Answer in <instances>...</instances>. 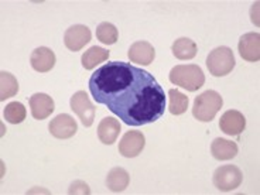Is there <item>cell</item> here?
<instances>
[{
	"label": "cell",
	"instance_id": "4",
	"mask_svg": "<svg viewBox=\"0 0 260 195\" xmlns=\"http://www.w3.org/2000/svg\"><path fill=\"white\" fill-rule=\"evenodd\" d=\"M234 51L229 47H218L209 52L207 58V67L211 75L214 77H225L235 68Z\"/></svg>",
	"mask_w": 260,
	"mask_h": 195
},
{
	"label": "cell",
	"instance_id": "17",
	"mask_svg": "<svg viewBox=\"0 0 260 195\" xmlns=\"http://www.w3.org/2000/svg\"><path fill=\"white\" fill-rule=\"evenodd\" d=\"M130 182L129 173L122 167H115L108 173L106 177V185L112 192H122L127 188Z\"/></svg>",
	"mask_w": 260,
	"mask_h": 195
},
{
	"label": "cell",
	"instance_id": "20",
	"mask_svg": "<svg viewBox=\"0 0 260 195\" xmlns=\"http://www.w3.org/2000/svg\"><path fill=\"white\" fill-rule=\"evenodd\" d=\"M19 92V82L10 72H0V101L14 96Z\"/></svg>",
	"mask_w": 260,
	"mask_h": 195
},
{
	"label": "cell",
	"instance_id": "6",
	"mask_svg": "<svg viewBox=\"0 0 260 195\" xmlns=\"http://www.w3.org/2000/svg\"><path fill=\"white\" fill-rule=\"evenodd\" d=\"M70 104H71V109L77 113V116L79 117V120L82 122L85 127H91L92 124H93V120H95L96 109H95L93 104L89 101L86 92H75L71 96Z\"/></svg>",
	"mask_w": 260,
	"mask_h": 195
},
{
	"label": "cell",
	"instance_id": "10",
	"mask_svg": "<svg viewBox=\"0 0 260 195\" xmlns=\"http://www.w3.org/2000/svg\"><path fill=\"white\" fill-rule=\"evenodd\" d=\"M246 127V119L239 111H226L221 116L219 129L228 136H239Z\"/></svg>",
	"mask_w": 260,
	"mask_h": 195
},
{
	"label": "cell",
	"instance_id": "21",
	"mask_svg": "<svg viewBox=\"0 0 260 195\" xmlns=\"http://www.w3.org/2000/svg\"><path fill=\"white\" fill-rule=\"evenodd\" d=\"M169 98V111L171 115L178 116V115H182V113L187 112V109H188V98L185 96L182 92H180L178 89H170Z\"/></svg>",
	"mask_w": 260,
	"mask_h": 195
},
{
	"label": "cell",
	"instance_id": "5",
	"mask_svg": "<svg viewBox=\"0 0 260 195\" xmlns=\"http://www.w3.org/2000/svg\"><path fill=\"white\" fill-rule=\"evenodd\" d=\"M212 180L216 188L222 192H228V191H234L241 185L243 181V174L239 167L226 164L215 170Z\"/></svg>",
	"mask_w": 260,
	"mask_h": 195
},
{
	"label": "cell",
	"instance_id": "14",
	"mask_svg": "<svg viewBox=\"0 0 260 195\" xmlns=\"http://www.w3.org/2000/svg\"><path fill=\"white\" fill-rule=\"evenodd\" d=\"M30 62L32 70H36L37 72L51 71L55 65V54L48 47H39L31 52Z\"/></svg>",
	"mask_w": 260,
	"mask_h": 195
},
{
	"label": "cell",
	"instance_id": "12",
	"mask_svg": "<svg viewBox=\"0 0 260 195\" xmlns=\"http://www.w3.org/2000/svg\"><path fill=\"white\" fill-rule=\"evenodd\" d=\"M129 59L133 64L150 65L156 58V50L149 41H136L129 48Z\"/></svg>",
	"mask_w": 260,
	"mask_h": 195
},
{
	"label": "cell",
	"instance_id": "8",
	"mask_svg": "<svg viewBox=\"0 0 260 195\" xmlns=\"http://www.w3.org/2000/svg\"><path fill=\"white\" fill-rule=\"evenodd\" d=\"M146 146V137L142 132H126L119 143V153L126 158L137 157Z\"/></svg>",
	"mask_w": 260,
	"mask_h": 195
},
{
	"label": "cell",
	"instance_id": "15",
	"mask_svg": "<svg viewBox=\"0 0 260 195\" xmlns=\"http://www.w3.org/2000/svg\"><path fill=\"white\" fill-rule=\"evenodd\" d=\"M120 133V123L115 117H104L98 126V137L104 144L111 146L117 140Z\"/></svg>",
	"mask_w": 260,
	"mask_h": 195
},
{
	"label": "cell",
	"instance_id": "19",
	"mask_svg": "<svg viewBox=\"0 0 260 195\" xmlns=\"http://www.w3.org/2000/svg\"><path fill=\"white\" fill-rule=\"evenodd\" d=\"M171 51H173L176 58L185 61V59L195 58L198 48H197V44L192 40L182 37V39H178L174 41V44L171 47Z\"/></svg>",
	"mask_w": 260,
	"mask_h": 195
},
{
	"label": "cell",
	"instance_id": "13",
	"mask_svg": "<svg viewBox=\"0 0 260 195\" xmlns=\"http://www.w3.org/2000/svg\"><path fill=\"white\" fill-rule=\"evenodd\" d=\"M30 108H31V115L37 120H43L51 115L55 105L50 95L47 93H34L30 98Z\"/></svg>",
	"mask_w": 260,
	"mask_h": 195
},
{
	"label": "cell",
	"instance_id": "7",
	"mask_svg": "<svg viewBox=\"0 0 260 195\" xmlns=\"http://www.w3.org/2000/svg\"><path fill=\"white\" fill-rule=\"evenodd\" d=\"M92 39L91 30L84 24H75L71 26L64 34V44L71 51L82 50Z\"/></svg>",
	"mask_w": 260,
	"mask_h": 195
},
{
	"label": "cell",
	"instance_id": "3",
	"mask_svg": "<svg viewBox=\"0 0 260 195\" xmlns=\"http://www.w3.org/2000/svg\"><path fill=\"white\" fill-rule=\"evenodd\" d=\"M223 99L216 91H205L195 98L192 115L200 122H211L221 111Z\"/></svg>",
	"mask_w": 260,
	"mask_h": 195
},
{
	"label": "cell",
	"instance_id": "22",
	"mask_svg": "<svg viewBox=\"0 0 260 195\" xmlns=\"http://www.w3.org/2000/svg\"><path fill=\"white\" fill-rule=\"evenodd\" d=\"M96 39L101 43H104V44L112 46L119 39V31H117V28L112 23L104 21V23H101L96 27Z\"/></svg>",
	"mask_w": 260,
	"mask_h": 195
},
{
	"label": "cell",
	"instance_id": "24",
	"mask_svg": "<svg viewBox=\"0 0 260 195\" xmlns=\"http://www.w3.org/2000/svg\"><path fill=\"white\" fill-rule=\"evenodd\" d=\"M70 194H91V189L88 187V184L84 181H75L71 184V188L68 191Z\"/></svg>",
	"mask_w": 260,
	"mask_h": 195
},
{
	"label": "cell",
	"instance_id": "18",
	"mask_svg": "<svg viewBox=\"0 0 260 195\" xmlns=\"http://www.w3.org/2000/svg\"><path fill=\"white\" fill-rule=\"evenodd\" d=\"M109 52H111L109 50L102 48V47H91L89 50H86L82 54V58H81L82 67H84L85 70H93V68H96V65L102 64V62L109 59Z\"/></svg>",
	"mask_w": 260,
	"mask_h": 195
},
{
	"label": "cell",
	"instance_id": "16",
	"mask_svg": "<svg viewBox=\"0 0 260 195\" xmlns=\"http://www.w3.org/2000/svg\"><path fill=\"white\" fill-rule=\"evenodd\" d=\"M238 144L226 139H215L211 144V153L216 160H232L238 154Z\"/></svg>",
	"mask_w": 260,
	"mask_h": 195
},
{
	"label": "cell",
	"instance_id": "2",
	"mask_svg": "<svg viewBox=\"0 0 260 195\" xmlns=\"http://www.w3.org/2000/svg\"><path fill=\"white\" fill-rule=\"evenodd\" d=\"M170 82L184 88L188 92H195L205 84V75L201 67L195 64L176 65L170 71Z\"/></svg>",
	"mask_w": 260,
	"mask_h": 195
},
{
	"label": "cell",
	"instance_id": "9",
	"mask_svg": "<svg viewBox=\"0 0 260 195\" xmlns=\"http://www.w3.org/2000/svg\"><path fill=\"white\" fill-rule=\"evenodd\" d=\"M48 130L52 136L57 139H71L72 136H75L78 130V124L72 116L67 113H61L50 122Z\"/></svg>",
	"mask_w": 260,
	"mask_h": 195
},
{
	"label": "cell",
	"instance_id": "23",
	"mask_svg": "<svg viewBox=\"0 0 260 195\" xmlns=\"http://www.w3.org/2000/svg\"><path fill=\"white\" fill-rule=\"evenodd\" d=\"M3 115H5V119L9 123L19 124L26 119L27 112L23 104H20V102H10V104L6 105Z\"/></svg>",
	"mask_w": 260,
	"mask_h": 195
},
{
	"label": "cell",
	"instance_id": "11",
	"mask_svg": "<svg viewBox=\"0 0 260 195\" xmlns=\"http://www.w3.org/2000/svg\"><path fill=\"white\" fill-rule=\"evenodd\" d=\"M239 54L243 59L249 62H257L260 59V34L247 32L239 40Z\"/></svg>",
	"mask_w": 260,
	"mask_h": 195
},
{
	"label": "cell",
	"instance_id": "1",
	"mask_svg": "<svg viewBox=\"0 0 260 195\" xmlns=\"http://www.w3.org/2000/svg\"><path fill=\"white\" fill-rule=\"evenodd\" d=\"M88 86L98 104L132 127L154 123L166 111L161 85L150 72L129 62L111 61L99 67Z\"/></svg>",
	"mask_w": 260,
	"mask_h": 195
}]
</instances>
